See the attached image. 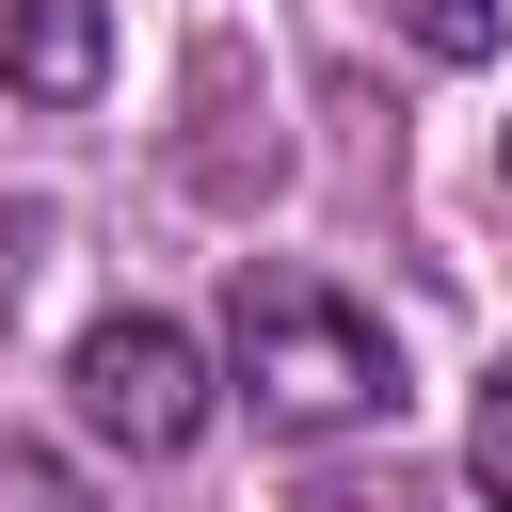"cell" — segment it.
Returning <instances> with one entry per match:
<instances>
[{
    "label": "cell",
    "instance_id": "cell-3",
    "mask_svg": "<svg viewBox=\"0 0 512 512\" xmlns=\"http://www.w3.org/2000/svg\"><path fill=\"white\" fill-rule=\"evenodd\" d=\"M176 176H192V208H256V192L288 176L272 112L240 128V32H208V48H192V144H176Z\"/></svg>",
    "mask_w": 512,
    "mask_h": 512
},
{
    "label": "cell",
    "instance_id": "cell-5",
    "mask_svg": "<svg viewBox=\"0 0 512 512\" xmlns=\"http://www.w3.org/2000/svg\"><path fill=\"white\" fill-rule=\"evenodd\" d=\"M400 32H416L432 64H496V32H512V16H496V0H400Z\"/></svg>",
    "mask_w": 512,
    "mask_h": 512
},
{
    "label": "cell",
    "instance_id": "cell-8",
    "mask_svg": "<svg viewBox=\"0 0 512 512\" xmlns=\"http://www.w3.org/2000/svg\"><path fill=\"white\" fill-rule=\"evenodd\" d=\"M32 256H48V208H32V192H0V320H16V288H32Z\"/></svg>",
    "mask_w": 512,
    "mask_h": 512
},
{
    "label": "cell",
    "instance_id": "cell-2",
    "mask_svg": "<svg viewBox=\"0 0 512 512\" xmlns=\"http://www.w3.org/2000/svg\"><path fill=\"white\" fill-rule=\"evenodd\" d=\"M64 384H80V432L128 448V464H176V448L208 432V352H192L160 304H112V320L64 352Z\"/></svg>",
    "mask_w": 512,
    "mask_h": 512
},
{
    "label": "cell",
    "instance_id": "cell-7",
    "mask_svg": "<svg viewBox=\"0 0 512 512\" xmlns=\"http://www.w3.org/2000/svg\"><path fill=\"white\" fill-rule=\"evenodd\" d=\"M0 512H80V480H64L48 448H0Z\"/></svg>",
    "mask_w": 512,
    "mask_h": 512
},
{
    "label": "cell",
    "instance_id": "cell-10",
    "mask_svg": "<svg viewBox=\"0 0 512 512\" xmlns=\"http://www.w3.org/2000/svg\"><path fill=\"white\" fill-rule=\"evenodd\" d=\"M496 160H512V128H496Z\"/></svg>",
    "mask_w": 512,
    "mask_h": 512
},
{
    "label": "cell",
    "instance_id": "cell-6",
    "mask_svg": "<svg viewBox=\"0 0 512 512\" xmlns=\"http://www.w3.org/2000/svg\"><path fill=\"white\" fill-rule=\"evenodd\" d=\"M464 480L512 512V352H496V384H480V416H464Z\"/></svg>",
    "mask_w": 512,
    "mask_h": 512
},
{
    "label": "cell",
    "instance_id": "cell-9",
    "mask_svg": "<svg viewBox=\"0 0 512 512\" xmlns=\"http://www.w3.org/2000/svg\"><path fill=\"white\" fill-rule=\"evenodd\" d=\"M336 512H432V496H416V480H384V496H336Z\"/></svg>",
    "mask_w": 512,
    "mask_h": 512
},
{
    "label": "cell",
    "instance_id": "cell-1",
    "mask_svg": "<svg viewBox=\"0 0 512 512\" xmlns=\"http://www.w3.org/2000/svg\"><path fill=\"white\" fill-rule=\"evenodd\" d=\"M224 368H240L256 432H368V416H400V336H384L352 288H320V272H256V256H240V288H224Z\"/></svg>",
    "mask_w": 512,
    "mask_h": 512
},
{
    "label": "cell",
    "instance_id": "cell-4",
    "mask_svg": "<svg viewBox=\"0 0 512 512\" xmlns=\"http://www.w3.org/2000/svg\"><path fill=\"white\" fill-rule=\"evenodd\" d=\"M0 80H16L32 112H80V96L112 80V16H96V0H0Z\"/></svg>",
    "mask_w": 512,
    "mask_h": 512
}]
</instances>
